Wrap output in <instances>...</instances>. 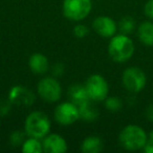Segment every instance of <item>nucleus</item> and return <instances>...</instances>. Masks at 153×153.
I'll use <instances>...</instances> for the list:
<instances>
[{
  "label": "nucleus",
  "instance_id": "4be33fe9",
  "mask_svg": "<svg viewBox=\"0 0 153 153\" xmlns=\"http://www.w3.org/2000/svg\"><path fill=\"white\" fill-rule=\"evenodd\" d=\"M11 104L12 103L9 101V99H7V101H0V117L9 113L10 109H11Z\"/></svg>",
  "mask_w": 153,
  "mask_h": 153
},
{
  "label": "nucleus",
  "instance_id": "5701e85b",
  "mask_svg": "<svg viewBox=\"0 0 153 153\" xmlns=\"http://www.w3.org/2000/svg\"><path fill=\"white\" fill-rule=\"evenodd\" d=\"M145 15L150 19H153V0H149L147 1V3L145 4L144 7Z\"/></svg>",
  "mask_w": 153,
  "mask_h": 153
},
{
  "label": "nucleus",
  "instance_id": "0eeeda50",
  "mask_svg": "<svg viewBox=\"0 0 153 153\" xmlns=\"http://www.w3.org/2000/svg\"><path fill=\"white\" fill-rule=\"evenodd\" d=\"M123 85L128 91L137 94L145 88L147 76L145 72L138 67H128L124 70L122 76Z\"/></svg>",
  "mask_w": 153,
  "mask_h": 153
},
{
  "label": "nucleus",
  "instance_id": "f03ea898",
  "mask_svg": "<svg viewBox=\"0 0 153 153\" xmlns=\"http://www.w3.org/2000/svg\"><path fill=\"white\" fill-rule=\"evenodd\" d=\"M119 140L124 149L129 151H136L144 149L148 140V135L142 127L131 124L123 128L119 135Z\"/></svg>",
  "mask_w": 153,
  "mask_h": 153
},
{
  "label": "nucleus",
  "instance_id": "6e6552de",
  "mask_svg": "<svg viewBox=\"0 0 153 153\" xmlns=\"http://www.w3.org/2000/svg\"><path fill=\"white\" fill-rule=\"evenodd\" d=\"M53 117L60 125H72L80 119L79 108L72 102L60 103L53 111Z\"/></svg>",
  "mask_w": 153,
  "mask_h": 153
},
{
  "label": "nucleus",
  "instance_id": "f257e3e1",
  "mask_svg": "<svg viewBox=\"0 0 153 153\" xmlns=\"http://www.w3.org/2000/svg\"><path fill=\"white\" fill-rule=\"evenodd\" d=\"M134 53V43L127 35H114L108 44V55L117 63L128 61Z\"/></svg>",
  "mask_w": 153,
  "mask_h": 153
},
{
  "label": "nucleus",
  "instance_id": "f3484780",
  "mask_svg": "<svg viewBox=\"0 0 153 153\" xmlns=\"http://www.w3.org/2000/svg\"><path fill=\"white\" fill-rule=\"evenodd\" d=\"M21 151L24 153H41L43 152V146L40 138L30 137L25 138L21 145Z\"/></svg>",
  "mask_w": 153,
  "mask_h": 153
},
{
  "label": "nucleus",
  "instance_id": "1a4fd4ad",
  "mask_svg": "<svg viewBox=\"0 0 153 153\" xmlns=\"http://www.w3.org/2000/svg\"><path fill=\"white\" fill-rule=\"evenodd\" d=\"M92 28L99 36L103 38H112L117 30L115 21L108 16L97 17L92 22Z\"/></svg>",
  "mask_w": 153,
  "mask_h": 153
},
{
  "label": "nucleus",
  "instance_id": "bb28decb",
  "mask_svg": "<svg viewBox=\"0 0 153 153\" xmlns=\"http://www.w3.org/2000/svg\"><path fill=\"white\" fill-rule=\"evenodd\" d=\"M147 143H149V144H152L153 145V130L149 133L148 135V140H147Z\"/></svg>",
  "mask_w": 153,
  "mask_h": 153
},
{
  "label": "nucleus",
  "instance_id": "423d86ee",
  "mask_svg": "<svg viewBox=\"0 0 153 153\" xmlns=\"http://www.w3.org/2000/svg\"><path fill=\"white\" fill-rule=\"evenodd\" d=\"M37 92L43 101L47 103H55L61 98L62 87L56 78L45 76L38 82Z\"/></svg>",
  "mask_w": 153,
  "mask_h": 153
},
{
  "label": "nucleus",
  "instance_id": "4468645a",
  "mask_svg": "<svg viewBox=\"0 0 153 153\" xmlns=\"http://www.w3.org/2000/svg\"><path fill=\"white\" fill-rule=\"evenodd\" d=\"M138 38L146 46H153V22L145 21L138 26Z\"/></svg>",
  "mask_w": 153,
  "mask_h": 153
},
{
  "label": "nucleus",
  "instance_id": "6ab92c4d",
  "mask_svg": "<svg viewBox=\"0 0 153 153\" xmlns=\"http://www.w3.org/2000/svg\"><path fill=\"white\" fill-rule=\"evenodd\" d=\"M134 26H135V23H134V20L131 17L123 18L119 24L120 30L122 32V34L125 35L131 34L134 30Z\"/></svg>",
  "mask_w": 153,
  "mask_h": 153
},
{
  "label": "nucleus",
  "instance_id": "9d476101",
  "mask_svg": "<svg viewBox=\"0 0 153 153\" xmlns=\"http://www.w3.org/2000/svg\"><path fill=\"white\" fill-rule=\"evenodd\" d=\"M34 94L23 86H14L10 89L9 101L17 106H30L34 103Z\"/></svg>",
  "mask_w": 153,
  "mask_h": 153
},
{
  "label": "nucleus",
  "instance_id": "9b49d317",
  "mask_svg": "<svg viewBox=\"0 0 153 153\" xmlns=\"http://www.w3.org/2000/svg\"><path fill=\"white\" fill-rule=\"evenodd\" d=\"M42 146L43 152L46 153H64L68 148L65 138L57 133H48L43 137Z\"/></svg>",
  "mask_w": 153,
  "mask_h": 153
},
{
  "label": "nucleus",
  "instance_id": "a211bd4d",
  "mask_svg": "<svg viewBox=\"0 0 153 153\" xmlns=\"http://www.w3.org/2000/svg\"><path fill=\"white\" fill-rule=\"evenodd\" d=\"M104 102L106 109L110 112H117L123 107V102L117 97H107Z\"/></svg>",
  "mask_w": 153,
  "mask_h": 153
},
{
  "label": "nucleus",
  "instance_id": "b1692460",
  "mask_svg": "<svg viewBox=\"0 0 153 153\" xmlns=\"http://www.w3.org/2000/svg\"><path fill=\"white\" fill-rule=\"evenodd\" d=\"M53 76H60L64 72L63 66H62L61 64H57V65L53 67Z\"/></svg>",
  "mask_w": 153,
  "mask_h": 153
},
{
  "label": "nucleus",
  "instance_id": "ddd939ff",
  "mask_svg": "<svg viewBox=\"0 0 153 153\" xmlns=\"http://www.w3.org/2000/svg\"><path fill=\"white\" fill-rule=\"evenodd\" d=\"M68 97L70 99V102L76 104L78 107L87 103L88 101H91L86 91L85 85H81V84H74L70 86L68 89Z\"/></svg>",
  "mask_w": 153,
  "mask_h": 153
},
{
  "label": "nucleus",
  "instance_id": "393cba45",
  "mask_svg": "<svg viewBox=\"0 0 153 153\" xmlns=\"http://www.w3.org/2000/svg\"><path fill=\"white\" fill-rule=\"evenodd\" d=\"M146 115L148 117V120L150 122H153V103H151L150 105L148 106L146 111Z\"/></svg>",
  "mask_w": 153,
  "mask_h": 153
},
{
  "label": "nucleus",
  "instance_id": "aec40b11",
  "mask_svg": "<svg viewBox=\"0 0 153 153\" xmlns=\"http://www.w3.org/2000/svg\"><path fill=\"white\" fill-rule=\"evenodd\" d=\"M25 134L26 133H24V132H22V131H19V130L14 131L13 133L11 134V136H10V143L12 144V146H14V147L21 146L24 140H25V136H24Z\"/></svg>",
  "mask_w": 153,
  "mask_h": 153
},
{
  "label": "nucleus",
  "instance_id": "a878e982",
  "mask_svg": "<svg viewBox=\"0 0 153 153\" xmlns=\"http://www.w3.org/2000/svg\"><path fill=\"white\" fill-rule=\"evenodd\" d=\"M144 151L146 153H153V145L149 144V143H146L144 147Z\"/></svg>",
  "mask_w": 153,
  "mask_h": 153
},
{
  "label": "nucleus",
  "instance_id": "39448f33",
  "mask_svg": "<svg viewBox=\"0 0 153 153\" xmlns=\"http://www.w3.org/2000/svg\"><path fill=\"white\" fill-rule=\"evenodd\" d=\"M86 91L88 97L94 102H102L108 97L109 85L104 76L94 74L88 76L85 83Z\"/></svg>",
  "mask_w": 153,
  "mask_h": 153
},
{
  "label": "nucleus",
  "instance_id": "f8f14e48",
  "mask_svg": "<svg viewBox=\"0 0 153 153\" xmlns=\"http://www.w3.org/2000/svg\"><path fill=\"white\" fill-rule=\"evenodd\" d=\"M28 66L34 74H43L48 70L49 62L46 56L40 53H33L28 59Z\"/></svg>",
  "mask_w": 153,
  "mask_h": 153
},
{
  "label": "nucleus",
  "instance_id": "2eb2a0df",
  "mask_svg": "<svg viewBox=\"0 0 153 153\" xmlns=\"http://www.w3.org/2000/svg\"><path fill=\"white\" fill-rule=\"evenodd\" d=\"M102 149L103 142L99 136H88L81 144V150L85 153H98Z\"/></svg>",
  "mask_w": 153,
  "mask_h": 153
},
{
  "label": "nucleus",
  "instance_id": "dca6fc26",
  "mask_svg": "<svg viewBox=\"0 0 153 153\" xmlns=\"http://www.w3.org/2000/svg\"><path fill=\"white\" fill-rule=\"evenodd\" d=\"M78 108H79L80 119L84 120L86 122H94L98 119L99 112L96 107H94L90 104V101H88L87 103L79 106Z\"/></svg>",
  "mask_w": 153,
  "mask_h": 153
},
{
  "label": "nucleus",
  "instance_id": "412c9836",
  "mask_svg": "<svg viewBox=\"0 0 153 153\" xmlns=\"http://www.w3.org/2000/svg\"><path fill=\"white\" fill-rule=\"evenodd\" d=\"M88 33H89L88 27L86 25H83V24H78L74 28V34L76 38H85L88 35Z\"/></svg>",
  "mask_w": 153,
  "mask_h": 153
},
{
  "label": "nucleus",
  "instance_id": "7ed1b4c3",
  "mask_svg": "<svg viewBox=\"0 0 153 153\" xmlns=\"http://www.w3.org/2000/svg\"><path fill=\"white\" fill-rule=\"evenodd\" d=\"M24 131L27 136L42 140L51 131L49 117L42 111H33L25 119Z\"/></svg>",
  "mask_w": 153,
  "mask_h": 153
},
{
  "label": "nucleus",
  "instance_id": "20e7f679",
  "mask_svg": "<svg viewBox=\"0 0 153 153\" xmlns=\"http://www.w3.org/2000/svg\"><path fill=\"white\" fill-rule=\"evenodd\" d=\"M91 7V0H63L62 12L68 20L78 22L89 15Z\"/></svg>",
  "mask_w": 153,
  "mask_h": 153
}]
</instances>
